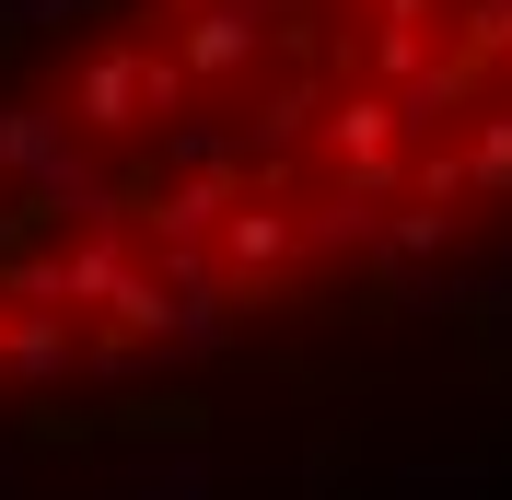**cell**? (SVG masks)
<instances>
[{
	"label": "cell",
	"instance_id": "1",
	"mask_svg": "<svg viewBox=\"0 0 512 500\" xmlns=\"http://www.w3.org/2000/svg\"><path fill=\"white\" fill-rule=\"evenodd\" d=\"M256 0H198L187 35H175V70H210V82H233V70H256Z\"/></svg>",
	"mask_w": 512,
	"mask_h": 500
},
{
	"label": "cell",
	"instance_id": "2",
	"mask_svg": "<svg viewBox=\"0 0 512 500\" xmlns=\"http://www.w3.org/2000/svg\"><path fill=\"white\" fill-rule=\"evenodd\" d=\"M128 105H140V47H105L82 70V128H128Z\"/></svg>",
	"mask_w": 512,
	"mask_h": 500
}]
</instances>
